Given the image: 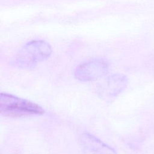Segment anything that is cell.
<instances>
[{"label": "cell", "mask_w": 154, "mask_h": 154, "mask_svg": "<svg viewBox=\"0 0 154 154\" xmlns=\"http://www.w3.org/2000/svg\"><path fill=\"white\" fill-rule=\"evenodd\" d=\"M52 54V48L46 41L35 40L24 45L12 60L11 64L20 69H31L48 59Z\"/></svg>", "instance_id": "6da1fadb"}, {"label": "cell", "mask_w": 154, "mask_h": 154, "mask_svg": "<svg viewBox=\"0 0 154 154\" xmlns=\"http://www.w3.org/2000/svg\"><path fill=\"white\" fill-rule=\"evenodd\" d=\"M38 104L7 93L0 94V113L5 117H22L43 114Z\"/></svg>", "instance_id": "7a4b0ae2"}, {"label": "cell", "mask_w": 154, "mask_h": 154, "mask_svg": "<svg viewBox=\"0 0 154 154\" xmlns=\"http://www.w3.org/2000/svg\"><path fill=\"white\" fill-rule=\"evenodd\" d=\"M126 76L120 74H113L108 76L97 87V94L99 97L110 101L116 97L126 85Z\"/></svg>", "instance_id": "277c9868"}, {"label": "cell", "mask_w": 154, "mask_h": 154, "mask_svg": "<svg viewBox=\"0 0 154 154\" xmlns=\"http://www.w3.org/2000/svg\"><path fill=\"white\" fill-rule=\"evenodd\" d=\"M109 65L106 61L101 58L88 60L78 66L75 71V76L82 82L92 81L107 74Z\"/></svg>", "instance_id": "3957f363"}, {"label": "cell", "mask_w": 154, "mask_h": 154, "mask_svg": "<svg viewBox=\"0 0 154 154\" xmlns=\"http://www.w3.org/2000/svg\"><path fill=\"white\" fill-rule=\"evenodd\" d=\"M79 141L84 154H117L114 149L90 133H82Z\"/></svg>", "instance_id": "5b68a950"}]
</instances>
